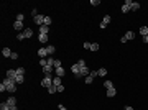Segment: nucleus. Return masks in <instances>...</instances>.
Wrapping results in <instances>:
<instances>
[{"label": "nucleus", "mask_w": 148, "mask_h": 110, "mask_svg": "<svg viewBox=\"0 0 148 110\" xmlns=\"http://www.w3.org/2000/svg\"><path fill=\"white\" fill-rule=\"evenodd\" d=\"M79 71H81V67L77 66V62H76V64H72V66H71V72H72V74H74V76H76V74H79Z\"/></svg>", "instance_id": "ddd939ff"}, {"label": "nucleus", "mask_w": 148, "mask_h": 110, "mask_svg": "<svg viewBox=\"0 0 148 110\" xmlns=\"http://www.w3.org/2000/svg\"><path fill=\"white\" fill-rule=\"evenodd\" d=\"M12 53H13V51H10V48H3V49H2V54L5 56V58H10Z\"/></svg>", "instance_id": "4468645a"}, {"label": "nucleus", "mask_w": 148, "mask_h": 110, "mask_svg": "<svg viewBox=\"0 0 148 110\" xmlns=\"http://www.w3.org/2000/svg\"><path fill=\"white\" fill-rule=\"evenodd\" d=\"M56 90H58V92H64V86H63V84H61V86H56Z\"/></svg>", "instance_id": "4c0bfd02"}, {"label": "nucleus", "mask_w": 148, "mask_h": 110, "mask_svg": "<svg viewBox=\"0 0 148 110\" xmlns=\"http://www.w3.org/2000/svg\"><path fill=\"white\" fill-rule=\"evenodd\" d=\"M33 22L36 23V25H40V26H41V25H44V17H43V15H38V17L33 18Z\"/></svg>", "instance_id": "423d86ee"}, {"label": "nucleus", "mask_w": 148, "mask_h": 110, "mask_svg": "<svg viewBox=\"0 0 148 110\" xmlns=\"http://www.w3.org/2000/svg\"><path fill=\"white\" fill-rule=\"evenodd\" d=\"M0 110H10V105L7 104V102H2L0 104Z\"/></svg>", "instance_id": "4be33fe9"}, {"label": "nucleus", "mask_w": 148, "mask_h": 110, "mask_svg": "<svg viewBox=\"0 0 148 110\" xmlns=\"http://www.w3.org/2000/svg\"><path fill=\"white\" fill-rule=\"evenodd\" d=\"M7 104L10 105V107H12V105H16V100H15V97H8V100H7Z\"/></svg>", "instance_id": "b1692460"}, {"label": "nucleus", "mask_w": 148, "mask_h": 110, "mask_svg": "<svg viewBox=\"0 0 148 110\" xmlns=\"http://www.w3.org/2000/svg\"><path fill=\"white\" fill-rule=\"evenodd\" d=\"M7 79H13V81L16 79V71L15 69H8V71H7Z\"/></svg>", "instance_id": "0eeeda50"}, {"label": "nucleus", "mask_w": 148, "mask_h": 110, "mask_svg": "<svg viewBox=\"0 0 148 110\" xmlns=\"http://www.w3.org/2000/svg\"><path fill=\"white\" fill-rule=\"evenodd\" d=\"M38 39H40V43H48V35H40Z\"/></svg>", "instance_id": "f3484780"}, {"label": "nucleus", "mask_w": 148, "mask_h": 110, "mask_svg": "<svg viewBox=\"0 0 148 110\" xmlns=\"http://www.w3.org/2000/svg\"><path fill=\"white\" fill-rule=\"evenodd\" d=\"M132 3H133V2H132V0H125V5H128L132 8Z\"/></svg>", "instance_id": "c03bdc74"}, {"label": "nucleus", "mask_w": 148, "mask_h": 110, "mask_svg": "<svg viewBox=\"0 0 148 110\" xmlns=\"http://www.w3.org/2000/svg\"><path fill=\"white\" fill-rule=\"evenodd\" d=\"M54 71V67L53 66H46V67H43V72H44V76H51V72Z\"/></svg>", "instance_id": "1a4fd4ad"}, {"label": "nucleus", "mask_w": 148, "mask_h": 110, "mask_svg": "<svg viewBox=\"0 0 148 110\" xmlns=\"http://www.w3.org/2000/svg\"><path fill=\"white\" fill-rule=\"evenodd\" d=\"M109 23H110V17H109V15H105V17L102 18V22H100V25H99V26L104 30V28H107V25H109Z\"/></svg>", "instance_id": "20e7f679"}, {"label": "nucleus", "mask_w": 148, "mask_h": 110, "mask_svg": "<svg viewBox=\"0 0 148 110\" xmlns=\"http://www.w3.org/2000/svg\"><path fill=\"white\" fill-rule=\"evenodd\" d=\"M117 95V89L112 87V89H107V97H115Z\"/></svg>", "instance_id": "9b49d317"}, {"label": "nucleus", "mask_w": 148, "mask_h": 110, "mask_svg": "<svg viewBox=\"0 0 148 110\" xmlns=\"http://www.w3.org/2000/svg\"><path fill=\"white\" fill-rule=\"evenodd\" d=\"M123 36H125V38H127V41H128V39H133V38H135V33H133V31H127V33L123 35Z\"/></svg>", "instance_id": "dca6fc26"}, {"label": "nucleus", "mask_w": 148, "mask_h": 110, "mask_svg": "<svg viewBox=\"0 0 148 110\" xmlns=\"http://www.w3.org/2000/svg\"><path fill=\"white\" fill-rule=\"evenodd\" d=\"M58 110H67V109H66L64 105H58Z\"/></svg>", "instance_id": "a18cd8bd"}, {"label": "nucleus", "mask_w": 148, "mask_h": 110, "mask_svg": "<svg viewBox=\"0 0 148 110\" xmlns=\"http://www.w3.org/2000/svg\"><path fill=\"white\" fill-rule=\"evenodd\" d=\"M91 5H94V7L100 5V0H91Z\"/></svg>", "instance_id": "e433bc0d"}, {"label": "nucleus", "mask_w": 148, "mask_h": 110, "mask_svg": "<svg viewBox=\"0 0 148 110\" xmlns=\"http://www.w3.org/2000/svg\"><path fill=\"white\" fill-rule=\"evenodd\" d=\"M3 84L7 86V90H8V92L13 94L16 90V82L13 81V79H5V81H3Z\"/></svg>", "instance_id": "f257e3e1"}, {"label": "nucleus", "mask_w": 148, "mask_h": 110, "mask_svg": "<svg viewBox=\"0 0 148 110\" xmlns=\"http://www.w3.org/2000/svg\"><path fill=\"white\" fill-rule=\"evenodd\" d=\"M99 49V44L97 43H92L91 44V51H97Z\"/></svg>", "instance_id": "72a5a7b5"}, {"label": "nucleus", "mask_w": 148, "mask_h": 110, "mask_svg": "<svg viewBox=\"0 0 148 110\" xmlns=\"http://www.w3.org/2000/svg\"><path fill=\"white\" fill-rule=\"evenodd\" d=\"M23 33H25V38H31V36H33L31 28H25V30H23Z\"/></svg>", "instance_id": "2eb2a0df"}, {"label": "nucleus", "mask_w": 148, "mask_h": 110, "mask_svg": "<svg viewBox=\"0 0 148 110\" xmlns=\"http://www.w3.org/2000/svg\"><path fill=\"white\" fill-rule=\"evenodd\" d=\"M91 44H92V43H87V41H86L82 46H84V49H91Z\"/></svg>", "instance_id": "ea45409f"}, {"label": "nucleus", "mask_w": 148, "mask_h": 110, "mask_svg": "<svg viewBox=\"0 0 148 110\" xmlns=\"http://www.w3.org/2000/svg\"><path fill=\"white\" fill-rule=\"evenodd\" d=\"M15 82H16V84H23V82H25V76H16Z\"/></svg>", "instance_id": "aec40b11"}, {"label": "nucleus", "mask_w": 148, "mask_h": 110, "mask_svg": "<svg viewBox=\"0 0 148 110\" xmlns=\"http://www.w3.org/2000/svg\"><path fill=\"white\" fill-rule=\"evenodd\" d=\"M16 39H20V41L25 39V33H23V31H22V33H18V35H16Z\"/></svg>", "instance_id": "c9c22d12"}, {"label": "nucleus", "mask_w": 148, "mask_h": 110, "mask_svg": "<svg viewBox=\"0 0 148 110\" xmlns=\"http://www.w3.org/2000/svg\"><path fill=\"white\" fill-rule=\"evenodd\" d=\"M104 87L105 89H112V87H114V82H112V81H105V82H104Z\"/></svg>", "instance_id": "5701e85b"}, {"label": "nucleus", "mask_w": 148, "mask_h": 110, "mask_svg": "<svg viewBox=\"0 0 148 110\" xmlns=\"http://www.w3.org/2000/svg\"><path fill=\"white\" fill-rule=\"evenodd\" d=\"M77 66L81 67V69H82V67H86V61H84V59H81V61H77Z\"/></svg>", "instance_id": "473e14b6"}, {"label": "nucleus", "mask_w": 148, "mask_h": 110, "mask_svg": "<svg viewBox=\"0 0 148 110\" xmlns=\"http://www.w3.org/2000/svg\"><path fill=\"white\" fill-rule=\"evenodd\" d=\"M132 8L128 5H125V3H123V5H122V13H127V12H130Z\"/></svg>", "instance_id": "c756f323"}, {"label": "nucleus", "mask_w": 148, "mask_h": 110, "mask_svg": "<svg viewBox=\"0 0 148 110\" xmlns=\"http://www.w3.org/2000/svg\"><path fill=\"white\" fill-rule=\"evenodd\" d=\"M48 92H49V94H54V92H58V90H56V86H51V87L48 89Z\"/></svg>", "instance_id": "f704fd0d"}, {"label": "nucleus", "mask_w": 148, "mask_h": 110, "mask_svg": "<svg viewBox=\"0 0 148 110\" xmlns=\"http://www.w3.org/2000/svg\"><path fill=\"white\" fill-rule=\"evenodd\" d=\"M10 59H18V54H16V53H12V56H10Z\"/></svg>", "instance_id": "37998d69"}, {"label": "nucleus", "mask_w": 148, "mask_h": 110, "mask_svg": "<svg viewBox=\"0 0 148 110\" xmlns=\"http://www.w3.org/2000/svg\"><path fill=\"white\" fill-rule=\"evenodd\" d=\"M41 86L46 87V89H49L51 86H53V77H51V76H44L43 81H41Z\"/></svg>", "instance_id": "f03ea898"}, {"label": "nucleus", "mask_w": 148, "mask_h": 110, "mask_svg": "<svg viewBox=\"0 0 148 110\" xmlns=\"http://www.w3.org/2000/svg\"><path fill=\"white\" fill-rule=\"evenodd\" d=\"M54 71H56V76H58V77H63L66 74V71H64V67H63V66L58 67V69H54Z\"/></svg>", "instance_id": "9d476101"}, {"label": "nucleus", "mask_w": 148, "mask_h": 110, "mask_svg": "<svg viewBox=\"0 0 148 110\" xmlns=\"http://www.w3.org/2000/svg\"><path fill=\"white\" fill-rule=\"evenodd\" d=\"M10 110H16V105H12V107H10Z\"/></svg>", "instance_id": "09e8293b"}, {"label": "nucleus", "mask_w": 148, "mask_h": 110, "mask_svg": "<svg viewBox=\"0 0 148 110\" xmlns=\"http://www.w3.org/2000/svg\"><path fill=\"white\" fill-rule=\"evenodd\" d=\"M31 15H33V17H38V10H36V8H33V10H31Z\"/></svg>", "instance_id": "79ce46f5"}, {"label": "nucleus", "mask_w": 148, "mask_h": 110, "mask_svg": "<svg viewBox=\"0 0 148 110\" xmlns=\"http://www.w3.org/2000/svg\"><path fill=\"white\" fill-rule=\"evenodd\" d=\"M140 33H142L143 36H147V35H148V26H142V28H140Z\"/></svg>", "instance_id": "cd10ccee"}, {"label": "nucleus", "mask_w": 148, "mask_h": 110, "mask_svg": "<svg viewBox=\"0 0 148 110\" xmlns=\"http://www.w3.org/2000/svg\"><path fill=\"white\" fill-rule=\"evenodd\" d=\"M13 28H15L16 31H20V33H22V30H25V25H23V22H15V23H13Z\"/></svg>", "instance_id": "39448f33"}, {"label": "nucleus", "mask_w": 148, "mask_h": 110, "mask_svg": "<svg viewBox=\"0 0 148 110\" xmlns=\"http://www.w3.org/2000/svg\"><path fill=\"white\" fill-rule=\"evenodd\" d=\"M125 110H135V109H133V107H130V105H127V107H125Z\"/></svg>", "instance_id": "de8ad7c7"}, {"label": "nucleus", "mask_w": 148, "mask_h": 110, "mask_svg": "<svg viewBox=\"0 0 148 110\" xmlns=\"http://www.w3.org/2000/svg\"><path fill=\"white\" fill-rule=\"evenodd\" d=\"M143 43H148V35L147 36H143Z\"/></svg>", "instance_id": "49530a36"}, {"label": "nucleus", "mask_w": 148, "mask_h": 110, "mask_svg": "<svg viewBox=\"0 0 148 110\" xmlns=\"http://www.w3.org/2000/svg\"><path fill=\"white\" fill-rule=\"evenodd\" d=\"M48 31H49V26H46V25L40 26V35H48Z\"/></svg>", "instance_id": "f8f14e48"}, {"label": "nucleus", "mask_w": 148, "mask_h": 110, "mask_svg": "<svg viewBox=\"0 0 148 110\" xmlns=\"http://www.w3.org/2000/svg\"><path fill=\"white\" fill-rule=\"evenodd\" d=\"M40 66H41V67H46V66H48V59H46V58L40 59Z\"/></svg>", "instance_id": "a878e982"}, {"label": "nucleus", "mask_w": 148, "mask_h": 110, "mask_svg": "<svg viewBox=\"0 0 148 110\" xmlns=\"http://www.w3.org/2000/svg\"><path fill=\"white\" fill-rule=\"evenodd\" d=\"M138 8H140V3H138V2H133V3H132V10H133V12H137Z\"/></svg>", "instance_id": "c85d7f7f"}, {"label": "nucleus", "mask_w": 148, "mask_h": 110, "mask_svg": "<svg viewBox=\"0 0 148 110\" xmlns=\"http://www.w3.org/2000/svg\"><path fill=\"white\" fill-rule=\"evenodd\" d=\"M3 90H7V86L2 82V84H0V92H3Z\"/></svg>", "instance_id": "a19ab883"}, {"label": "nucleus", "mask_w": 148, "mask_h": 110, "mask_svg": "<svg viewBox=\"0 0 148 110\" xmlns=\"http://www.w3.org/2000/svg\"><path fill=\"white\" fill-rule=\"evenodd\" d=\"M58 67H61V61H59V59L54 61V69H58Z\"/></svg>", "instance_id": "58836bf2"}, {"label": "nucleus", "mask_w": 148, "mask_h": 110, "mask_svg": "<svg viewBox=\"0 0 148 110\" xmlns=\"http://www.w3.org/2000/svg\"><path fill=\"white\" fill-rule=\"evenodd\" d=\"M23 20H25V15L23 13H18L16 15V22H23Z\"/></svg>", "instance_id": "2f4dec72"}, {"label": "nucleus", "mask_w": 148, "mask_h": 110, "mask_svg": "<svg viewBox=\"0 0 148 110\" xmlns=\"http://www.w3.org/2000/svg\"><path fill=\"white\" fill-rule=\"evenodd\" d=\"M89 74H91V71H89V67L86 66V67H82L81 71H79V74H76V77L77 79H81V77H87Z\"/></svg>", "instance_id": "7ed1b4c3"}, {"label": "nucleus", "mask_w": 148, "mask_h": 110, "mask_svg": "<svg viewBox=\"0 0 148 110\" xmlns=\"http://www.w3.org/2000/svg\"><path fill=\"white\" fill-rule=\"evenodd\" d=\"M51 22H53V20H51V17H44V25H46V26H49V25H51Z\"/></svg>", "instance_id": "7c9ffc66"}, {"label": "nucleus", "mask_w": 148, "mask_h": 110, "mask_svg": "<svg viewBox=\"0 0 148 110\" xmlns=\"http://www.w3.org/2000/svg\"><path fill=\"white\" fill-rule=\"evenodd\" d=\"M15 71H16V76H25V67H18Z\"/></svg>", "instance_id": "393cba45"}, {"label": "nucleus", "mask_w": 148, "mask_h": 110, "mask_svg": "<svg viewBox=\"0 0 148 110\" xmlns=\"http://www.w3.org/2000/svg\"><path fill=\"white\" fill-rule=\"evenodd\" d=\"M53 86H61V77H53Z\"/></svg>", "instance_id": "412c9836"}, {"label": "nucleus", "mask_w": 148, "mask_h": 110, "mask_svg": "<svg viewBox=\"0 0 148 110\" xmlns=\"http://www.w3.org/2000/svg\"><path fill=\"white\" fill-rule=\"evenodd\" d=\"M38 56L41 58V59H43V58H46V56H49L48 54V49H46V48H40V49H38Z\"/></svg>", "instance_id": "6e6552de"}, {"label": "nucleus", "mask_w": 148, "mask_h": 110, "mask_svg": "<svg viewBox=\"0 0 148 110\" xmlns=\"http://www.w3.org/2000/svg\"><path fill=\"white\" fill-rule=\"evenodd\" d=\"M97 74H99V76H102V77H104L105 74H107V69H105V67H100V69L97 71Z\"/></svg>", "instance_id": "bb28decb"}, {"label": "nucleus", "mask_w": 148, "mask_h": 110, "mask_svg": "<svg viewBox=\"0 0 148 110\" xmlns=\"http://www.w3.org/2000/svg\"><path fill=\"white\" fill-rule=\"evenodd\" d=\"M46 49H48V54L51 56V54H54V51H56V48H54V46H51V44H49V46H46Z\"/></svg>", "instance_id": "a211bd4d"}, {"label": "nucleus", "mask_w": 148, "mask_h": 110, "mask_svg": "<svg viewBox=\"0 0 148 110\" xmlns=\"http://www.w3.org/2000/svg\"><path fill=\"white\" fill-rule=\"evenodd\" d=\"M94 79H95V77H92L91 74H89V76L84 79V82H86V84H92V82H94Z\"/></svg>", "instance_id": "6ab92c4d"}]
</instances>
